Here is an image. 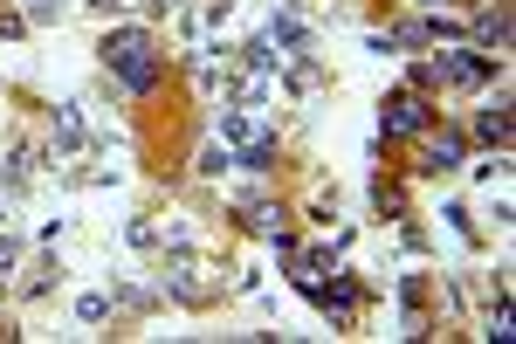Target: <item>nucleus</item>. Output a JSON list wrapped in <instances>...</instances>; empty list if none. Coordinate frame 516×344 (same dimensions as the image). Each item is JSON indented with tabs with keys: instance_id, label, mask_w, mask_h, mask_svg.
I'll return each mask as SVG.
<instances>
[{
	"instance_id": "nucleus-3",
	"label": "nucleus",
	"mask_w": 516,
	"mask_h": 344,
	"mask_svg": "<svg viewBox=\"0 0 516 344\" xmlns=\"http://www.w3.org/2000/svg\"><path fill=\"white\" fill-rule=\"evenodd\" d=\"M496 62L489 49H441V56H427V69H420V83H448V90H475V83H489L496 76Z\"/></svg>"
},
{
	"instance_id": "nucleus-7",
	"label": "nucleus",
	"mask_w": 516,
	"mask_h": 344,
	"mask_svg": "<svg viewBox=\"0 0 516 344\" xmlns=\"http://www.w3.org/2000/svg\"><path fill=\"white\" fill-rule=\"evenodd\" d=\"M324 269H331V248H310V255L296 248V255H289V276H296L303 296H317V289H324Z\"/></svg>"
},
{
	"instance_id": "nucleus-12",
	"label": "nucleus",
	"mask_w": 516,
	"mask_h": 344,
	"mask_svg": "<svg viewBox=\"0 0 516 344\" xmlns=\"http://www.w3.org/2000/svg\"><path fill=\"white\" fill-rule=\"evenodd\" d=\"M83 145V104H62L56 111V152H76Z\"/></svg>"
},
{
	"instance_id": "nucleus-13",
	"label": "nucleus",
	"mask_w": 516,
	"mask_h": 344,
	"mask_svg": "<svg viewBox=\"0 0 516 344\" xmlns=\"http://www.w3.org/2000/svg\"><path fill=\"white\" fill-rule=\"evenodd\" d=\"M283 49H276V42H269V35H255V42H248V69H255V76H276V69H283Z\"/></svg>"
},
{
	"instance_id": "nucleus-4",
	"label": "nucleus",
	"mask_w": 516,
	"mask_h": 344,
	"mask_svg": "<svg viewBox=\"0 0 516 344\" xmlns=\"http://www.w3.org/2000/svg\"><path fill=\"white\" fill-rule=\"evenodd\" d=\"M262 138H276V117L262 111V104H234V111H221V145H262Z\"/></svg>"
},
{
	"instance_id": "nucleus-16",
	"label": "nucleus",
	"mask_w": 516,
	"mask_h": 344,
	"mask_svg": "<svg viewBox=\"0 0 516 344\" xmlns=\"http://www.w3.org/2000/svg\"><path fill=\"white\" fill-rule=\"evenodd\" d=\"M76 317H83V324H104V317H111V296H83Z\"/></svg>"
},
{
	"instance_id": "nucleus-14",
	"label": "nucleus",
	"mask_w": 516,
	"mask_h": 344,
	"mask_svg": "<svg viewBox=\"0 0 516 344\" xmlns=\"http://www.w3.org/2000/svg\"><path fill=\"white\" fill-rule=\"evenodd\" d=\"M234 166H241V172H269V166H276V138H262V145H241V152H234Z\"/></svg>"
},
{
	"instance_id": "nucleus-21",
	"label": "nucleus",
	"mask_w": 516,
	"mask_h": 344,
	"mask_svg": "<svg viewBox=\"0 0 516 344\" xmlns=\"http://www.w3.org/2000/svg\"><path fill=\"white\" fill-rule=\"evenodd\" d=\"M21 28H28V21H21V14H0V42H14V35H21Z\"/></svg>"
},
{
	"instance_id": "nucleus-5",
	"label": "nucleus",
	"mask_w": 516,
	"mask_h": 344,
	"mask_svg": "<svg viewBox=\"0 0 516 344\" xmlns=\"http://www.w3.org/2000/svg\"><path fill=\"white\" fill-rule=\"evenodd\" d=\"M386 138H420L427 124H434V111H427V97L420 90H400V97H386Z\"/></svg>"
},
{
	"instance_id": "nucleus-11",
	"label": "nucleus",
	"mask_w": 516,
	"mask_h": 344,
	"mask_svg": "<svg viewBox=\"0 0 516 344\" xmlns=\"http://www.w3.org/2000/svg\"><path fill=\"white\" fill-rule=\"evenodd\" d=\"M475 42H482V49H503V42H510V14H503V7L475 14Z\"/></svg>"
},
{
	"instance_id": "nucleus-10",
	"label": "nucleus",
	"mask_w": 516,
	"mask_h": 344,
	"mask_svg": "<svg viewBox=\"0 0 516 344\" xmlns=\"http://www.w3.org/2000/svg\"><path fill=\"white\" fill-rule=\"evenodd\" d=\"M475 131H482V145H510V97H496L489 111L475 117Z\"/></svg>"
},
{
	"instance_id": "nucleus-9",
	"label": "nucleus",
	"mask_w": 516,
	"mask_h": 344,
	"mask_svg": "<svg viewBox=\"0 0 516 344\" xmlns=\"http://www.w3.org/2000/svg\"><path fill=\"white\" fill-rule=\"evenodd\" d=\"M461 152H468V145H461L455 131H441V138H427V152H420V172H455Z\"/></svg>"
},
{
	"instance_id": "nucleus-19",
	"label": "nucleus",
	"mask_w": 516,
	"mask_h": 344,
	"mask_svg": "<svg viewBox=\"0 0 516 344\" xmlns=\"http://www.w3.org/2000/svg\"><path fill=\"white\" fill-rule=\"evenodd\" d=\"M489 338H496V344L516 338V331H510V303H496V317H489Z\"/></svg>"
},
{
	"instance_id": "nucleus-1",
	"label": "nucleus",
	"mask_w": 516,
	"mask_h": 344,
	"mask_svg": "<svg viewBox=\"0 0 516 344\" xmlns=\"http://www.w3.org/2000/svg\"><path fill=\"white\" fill-rule=\"evenodd\" d=\"M104 69L124 83V97H152V90H159V76H166L159 42H152L145 28H117V35H104Z\"/></svg>"
},
{
	"instance_id": "nucleus-15",
	"label": "nucleus",
	"mask_w": 516,
	"mask_h": 344,
	"mask_svg": "<svg viewBox=\"0 0 516 344\" xmlns=\"http://www.w3.org/2000/svg\"><path fill=\"white\" fill-rule=\"evenodd\" d=\"M124 241L152 255V248H166V228H159V221H131V228H124Z\"/></svg>"
},
{
	"instance_id": "nucleus-18",
	"label": "nucleus",
	"mask_w": 516,
	"mask_h": 344,
	"mask_svg": "<svg viewBox=\"0 0 516 344\" xmlns=\"http://www.w3.org/2000/svg\"><path fill=\"white\" fill-rule=\"evenodd\" d=\"M62 14V0H28V14H21V21H28V28H42V21H56Z\"/></svg>"
},
{
	"instance_id": "nucleus-22",
	"label": "nucleus",
	"mask_w": 516,
	"mask_h": 344,
	"mask_svg": "<svg viewBox=\"0 0 516 344\" xmlns=\"http://www.w3.org/2000/svg\"><path fill=\"white\" fill-rule=\"evenodd\" d=\"M104 7H138V0H104Z\"/></svg>"
},
{
	"instance_id": "nucleus-6",
	"label": "nucleus",
	"mask_w": 516,
	"mask_h": 344,
	"mask_svg": "<svg viewBox=\"0 0 516 344\" xmlns=\"http://www.w3.org/2000/svg\"><path fill=\"white\" fill-rule=\"evenodd\" d=\"M310 303H317V310H324V317H331V324H351V317H358V283H351V276H331V283L317 289V296H310Z\"/></svg>"
},
{
	"instance_id": "nucleus-2",
	"label": "nucleus",
	"mask_w": 516,
	"mask_h": 344,
	"mask_svg": "<svg viewBox=\"0 0 516 344\" xmlns=\"http://www.w3.org/2000/svg\"><path fill=\"white\" fill-rule=\"evenodd\" d=\"M159 289H166L172 303H207L221 283H214V262H207V255H193V248H166Z\"/></svg>"
},
{
	"instance_id": "nucleus-20",
	"label": "nucleus",
	"mask_w": 516,
	"mask_h": 344,
	"mask_svg": "<svg viewBox=\"0 0 516 344\" xmlns=\"http://www.w3.org/2000/svg\"><path fill=\"white\" fill-rule=\"evenodd\" d=\"M14 262H21V248H14V234H0V276H7Z\"/></svg>"
},
{
	"instance_id": "nucleus-8",
	"label": "nucleus",
	"mask_w": 516,
	"mask_h": 344,
	"mask_svg": "<svg viewBox=\"0 0 516 344\" xmlns=\"http://www.w3.org/2000/svg\"><path fill=\"white\" fill-rule=\"evenodd\" d=\"M269 42H276L283 56H303V42H310V28H303V21H296L289 7H276V14H269Z\"/></svg>"
},
{
	"instance_id": "nucleus-17",
	"label": "nucleus",
	"mask_w": 516,
	"mask_h": 344,
	"mask_svg": "<svg viewBox=\"0 0 516 344\" xmlns=\"http://www.w3.org/2000/svg\"><path fill=\"white\" fill-rule=\"evenodd\" d=\"M234 166V145H207L200 152V172H228Z\"/></svg>"
}]
</instances>
